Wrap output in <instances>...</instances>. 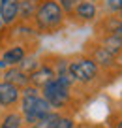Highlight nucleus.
Instances as JSON below:
<instances>
[{
    "mask_svg": "<svg viewBox=\"0 0 122 128\" xmlns=\"http://www.w3.org/2000/svg\"><path fill=\"white\" fill-rule=\"evenodd\" d=\"M51 106L43 96L38 92V88L28 85L26 88L21 90V115H23L24 122H28L32 126L34 122H38L39 119H43L45 115L51 113Z\"/></svg>",
    "mask_w": 122,
    "mask_h": 128,
    "instance_id": "1",
    "label": "nucleus"
},
{
    "mask_svg": "<svg viewBox=\"0 0 122 128\" xmlns=\"http://www.w3.org/2000/svg\"><path fill=\"white\" fill-rule=\"evenodd\" d=\"M62 19H64V12L60 8V4L55 2V0H45L36 12V24L41 30L58 28L62 24Z\"/></svg>",
    "mask_w": 122,
    "mask_h": 128,
    "instance_id": "2",
    "label": "nucleus"
},
{
    "mask_svg": "<svg viewBox=\"0 0 122 128\" xmlns=\"http://www.w3.org/2000/svg\"><path fill=\"white\" fill-rule=\"evenodd\" d=\"M70 88L71 87H68V85H64V83H60L58 79H53V81H49L47 85H45L43 88H41V92H43V98L49 102V106L51 108H56V109H62L64 106L70 102V96H71V92H70Z\"/></svg>",
    "mask_w": 122,
    "mask_h": 128,
    "instance_id": "3",
    "label": "nucleus"
},
{
    "mask_svg": "<svg viewBox=\"0 0 122 128\" xmlns=\"http://www.w3.org/2000/svg\"><path fill=\"white\" fill-rule=\"evenodd\" d=\"M68 70L77 83H90L98 76V64L92 58H75L68 62Z\"/></svg>",
    "mask_w": 122,
    "mask_h": 128,
    "instance_id": "4",
    "label": "nucleus"
},
{
    "mask_svg": "<svg viewBox=\"0 0 122 128\" xmlns=\"http://www.w3.org/2000/svg\"><path fill=\"white\" fill-rule=\"evenodd\" d=\"M21 100V88L8 81H0V108H13Z\"/></svg>",
    "mask_w": 122,
    "mask_h": 128,
    "instance_id": "5",
    "label": "nucleus"
},
{
    "mask_svg": "<svg viewBox=\"0 0 122 128\" xmlns=\"http://www.w3.org/2000/svg\"><path fill=\"white\" fill-rule=\"evenodd\" d=\"M28 77H30V85L32 87L43 88L49 81H53L56 77V72L51 68V66H47V64H41V66H38L34 72L28 74Z\"/></svg>",
    "mask_w": 122,
    "mask_h": 128,
    "instance_id": "6",
    "label": "nucleus"
},
{
    "mask_svg": "<svg viewBox=\"0 0 122 128\" xmlns=\"http://www.w3.org/2000/svg\"><path fill=\"white\" fill-rule=\"evenodd\" d=\"M2 77H4V81H8V83L15 85V87H19V88H26L28 85H30L28 74L24 72L23 68H17V66H9Z\"/></svg>",
    "mask_w": 122,
    "mask_h": 128,
    "instance_id": "7",
    "label": "nucleus"
},
{
    "mask_svg": "<svg viewBox=\"0 0 122 128\" xmlns=\"http://www.w3.org/2000/svg\"><path fill=\"white\" fill-rule=\"evenodd\" d=\"M21 0H0V23L11 24L19 15Z\"/></svg>",
    "mask_w": 122,
    "mask_h": 128,
    "instance_id": "8",
    "label": "nucleus"
},
{
    "mask_svg": "<svg viewBox=\"0 0 122 128\" xmlns=\"http://www.w3.org/2000/svg\"><path fill=\"white\" fill-rule=\"evenodd\" d=\"M24 58V49L21 45H15V47H9L8 51H4L2 55V62L6 66H17L19 62H23Z\"/></svg>",
    "mask_w": 122,
    "mask_h": 128,
    "instance_id": "9",
    "label": "nucleus"
},
{
    "mask_svg": "<svg viewBox=\"0 0 122 128\" xmlns=\"http://www.w3.org/2000/svg\"><path fill=\"white\" fill-rule=\"evenodd\" d=\"M75 15L79 17V19H85V21H92L96 17V6L92 4V2H87V0H83V2H79L77 6L73 8Z\"/></svg>",
    "mask_w": 122,
    "mask_h": 128,
    "instance_id": "10",
    "label": "nucleus"
},
{
    "mask_svg": "<svg viewBox=\"0 0 122 128\" xmlns=\"http://www.w3.org/2000/svg\"><path fill=\"white\" fill-rule=\"evenodd\" d=\"M0 128H23V115L15 111L6 113L2 122H0Z\"/></svg>",
    "mask_w": 122,
    "mask_h": 128,
    "instance_id": "11",
    "label": "nucleus"
},
{
    "mask_svg": "<svg viewBox=\"0 0 122 128\" xmlns=\"http://www.w3.org/2000/svg\"><path fill=\"white\" fill-rule=\"evenodd\" d=\"M102 47L115 56L117 53H120V49H122V38L118 36V34H111V36L105 38V42H103Z\"/></svg>",
    "mask_w": 122,
    "mask_h": 128,
    "instance_id": "12",
    "label": "nucleus"
},
{
    "mask_svg": "<svg viewBox=\"0 0 122 128\" xmlns=\"http://www.w3.org/2000/svg\"><path fill=\"white\" fill-rule=\"evenodd\" d=\"M58 119H60L58 113L51 111L49 115H45L43 119H39L38 122H34L30 128H55V126H56V122H58Z\"/></svg>",
    "mask_w": 122,
    "mask_h": 128,
    "instance_id": "13",
    "label": "nucleus"
},
{
    "mask_svg": "<svg viewBox=\"0 0 122 128\" xmlns=\"http://www.w3.org/2000/svg\"><path fill=\"white\" fill-rule=\"evenodd\" d=\"M94 60L96 64H102V66H111V64H113V55H111V53H107L105 49L103 47H100V49H96L94 51Z\"/></svg>",
    "mask_w": 122,
    "mask_h": 128,
    "instance_id": "14",
    "label": "nucleus"
},
{
    "mask_svg": "<svg viewBox=\"0 0 122 128\" xmlns=\"http://www.w3.org/2000/svg\"><path fill=\"white\" fill-rule=\"evenodd\" d=\"M79 2H83V0H60V8H64L66 12H73V8Z\"/></svg>",
    "mask_w": 122,
    "mask_h": 128,
    "instance_id": "15",
    "label": "nucleus"
},
{
    "mask_svg": "<svg viewBox=\"0 0 122 128\" xmlns=\"http://www.w3.org/2000/svg\"><path fill=\"white\" fill-rule=\"evenodd\" d=\"M55 128H73V120H71L70 117H60Z\"/></svg>",
    "mask_w": 122,
    "mask_h": 128,
    "instance_id": "16",
    "label": "nucleus"
},
{
    "mask_svg": "<svg viewBox=\"0 0 122 128\" xmlns=\"http://www.w3.org/2000/svg\"><path fill=\"white\" fill-rule=\"evenodd\" d=\"M107 8L113 12H122V0H107Z\"/></svg>",
    "mask_w": 122,
    "mask_h": 128,
    "instance_id": "17",
    "label": "nucleus"
},
{
    "mask_svg": "<svg viewBox=\"0 0 122 128\" xmlns=\"http://www.w3.org/2000/svg\"><path fill=\"white\" fill-rule=\"evenodd\" d=\"M117 34H118V36H120V38H122V24H120V26H118V30H117Z\"/></svg>",
    "mask_w": 122,
    "mask_h": 128,
    "instance_id": "18",
    "label": "nucleus"
},
{
    "mask_svg": "<svg viewBox=\"0 0 122 128\" xmlns=\"http://www.w3.org/2000/svg\"><path fill=\"white\" fill-rule=\"evenodd\" d=\"M117 128H122V120H118V124H117Z\"/></svg>",
    "mask_w": 122,
    "mask_h": 128,
    "instance_id": "19",
    "label": "nucleus"
}]
</instances>
